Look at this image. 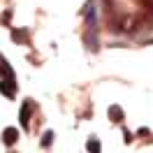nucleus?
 <instances>
[{
  "label": "nucleus",
  "mask_w": 153,
  "mask_h": 153,
  "mask_svg": "<svg viewBox=\"0 0 153 153\" xmlns=\"http://www.w3.org/2000/svg\"><path fill=\"white\" fill-rule=\"evenodd\" d=\"M16 139H19V130H16V128H5L2 142L7 144V146H12V144H16Z\"/></svg>",
  "instance_id": "3"
},
{
  "label": "nucleus",
  "mask_w": 153,
  "mask_h": 153,
  "mask_svg": "<svg viewBox=\"0 0 153 153\" xmlns=\"http://www.w3.org/2000/svg\"><path fill=\"white\" fill-rule=\"evenodd\" d=\"M51 142H53V132L47 130V132L42 134V146H51Z\"/></svg>",
  "instance_id": "7"
},
{
  "label": "nucleus",
  "mask_w": 153,
  "mask_h": 153,
  "mask_svg": "<svg viewBox=\"0 0 153 153\" xmlns=\"http://www.w3.org/2000/svg\"><path fill=\"white\" fill-rule=\"evenodd\" d=\"M0 93L5 97H10V100L16 95V81H14V76H10V81H7V79L0 81Z\"/></svg>",
  "instance_id": "1"
},
{
  "label": "nucleus",
  "mask_w": 153,
  "mask_h": 153,
  "mask_svg": "<svg viewBox=\"0 0 153 153\" xmlns=\"http://www.w3.org/2000/svg\"><path fill=\"white\" fill-rule=\"evenodd\" d=\"M33 100H26L23 102V107H21V111H19V123H21V128H26L28 130V121H30V109H33Z\"/></svg>",
  "instance_id": "2"
},
{
  "label": "nucleus",
  "mask_w": 153,
  "mask_h": 153,
  "mask_svg": "<svg viewBox=\"0 0 153 153\" xmlns=\"http://www.w3.org/2000/svg\"><path fill=\"white\" fill-rule=\"evenodd\" d=\"M86 151L88 153H102V144L97 142L95 137H91V139L86 142Z\"/></svg>",
  "instance_id": "5"
},
{
  "label": "nucleus",
  "mask_w": 153,
  "mask_h": 153,
  "mask_svg": "<svg viewBox=\"0 0 153 153\" xmlns=\"http://www.w3.org/2000/svg\"><path fill=\"white\" fill-rule=\"evenodd\" d=\"M12 39L14 42H23V39H28V30H12Z\"/></svg>",
  "instance_id": "6"
},
{
  "label": "nucleus",
  "mask_w": 153,
  "mask_h": 153,
  "mask_svg": "<svg viewBox=\"0 0 153 153\" xmlns=\"http://www.w3.org/2000/svg\"><path fill=\"white\" fill-rule=\"evenodd\" d=\"M0 74H2V67H0Z\"/></svg>",
  "instance_id": "9"
},
{
  "label": "nucleus",
  "mask_w": 153,
  "mask_h": 153,
  "mask_svg": "<svg viewBox=\"0 0 153 153\" xmlns=\"http://www.w3.org/2000/svg\"><path fill=\"white\" fill-rule=\"evenodd\" d=\"M10 19H12V10H7V12L0 14V23H10Z\"/></svg>",
  "instance_id": "8"
},
{
  "label": "nucleus",
  "mask_w": 153,
  "mask_h": 153,
  "mask_svg": "<svg viewBox=\"0 0 153 153\" xmlns=\"http://www.w3.org/2000/svg\"><path fill=\"white\" fill-rule=\"evenodd\" d=\"M109 118H111L114 123H121V121H123V109L116 107V105H111L109 107Z\"/></svg>",
  "instance_id": "4"
}]
</instances>
